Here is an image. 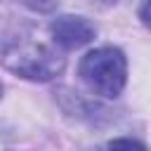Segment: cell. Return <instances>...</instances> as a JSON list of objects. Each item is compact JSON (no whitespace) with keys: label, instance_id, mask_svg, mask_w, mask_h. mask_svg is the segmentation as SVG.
Returning a JSON list of instances; mask_svg holds the SVG:
<instances>
[{"label":"cell","instance_id":"7","mask_svg":"<svg viewBox=\"0 0 151 151\" xmlns=\"http://www.w3.org/2000/svg\"><path fill=\"white\" fill-rule=\"evenodd\" d=\"M0 97H2V85H0Z\"/></svg>","mask_w":151,"mask_h":151},{"label":"cell","instance_id":"6","mask_svg":"<svg viewBox=\"0 0 151 151\" xmlns=\"http://www.w3.org/2000/svg\"><path fill=\"white\" fill-rule=\"evenodd\" d=\"M146 5H149V0H144V2H142V9H139V14H142V21H144V24H149V19H146Z\"/></svg>","mask_w":151,"mask_h":151},{"label":"cell","instance_id":"5","mask_svg":"<svg viewBox=\"0 0 151 151\" xmlns=\"http://www.w3.org/2000/svg\"><path fill=\"white\" fill-rule=\"evenodd\" d=\"M109 146H137V149H144V144H139L134 139H113Z\"/></svg>","mask_w":151,"mask_h":151},{"label":"cell","instance_id":"3","mask_svg":"<svg viewBox=\"0 0 151 151\" xmlns=\"http://www.w3.org/2000/svg\"><path fill=\"white\" fill-rule=\"evenodd\" d=\"M52 31V38L59 47L64 50H78V47H85L94 40L97 35V28L90 19L85 17H73V14H64L59 19L52 21L50 26Z\"/></svg>","mask_w":151,"mask_h":151},{"label":"cell","instance_id":"2","mask_svg":"<svg viewBox=\"0 0 151 151\" xmlns=\"http://www.w3.org/2000/svg\"><path fill=\"white\" fill-rule=\"evenodd\" d=\"M2 64L7 71L26 78V80H52L64 71V57H59L52 47L31 42V40H19L9 42L2 50Z\"/></svg>","mask_w":151,"mask_h":151},{"label":"cell","instance_id":"1","mask_svg":"<svg viewBox=\"0 0 151 151\" xmlns=\"http://www.w3.org/2000/svg\"><path fill=\"white\" fill-rule=\"evenodd\" d=\"M78 76L90 92L113 99L123 92L127 80V61L118 47H97L78 64Z\"/></svg>","mask_w":151,"mask_h":151},{"label":"cell","instance_id":"4","mask_svg":"<svg viewBox=\"0 0 151 151\" xmlns=\"http://www.w3.org/2000/svg\"><path fill=\"white\" fill-rule=\"evenodd\" d=\"M21 2H26V5H31L33 9H40V12L52 9V2H50V0H21Z\"/></svg>","mask_w":151,"mask_h":151}]
</instances>
